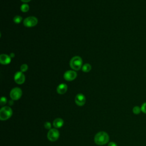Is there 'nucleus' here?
<instances>
[{"instance_id":"1","label":"nucleus","mask_w":146,"mask_h":146,"mask_svg":"<svg viewBox=\"0 0 146 146\" xmlns=\"http://www.w3.org/2000/svg\"><path fill=\"white\" fill-rule=\"evenodd\" d=\"M108 135L104 131L98 132L94 137V142L97 145H102L107 143L109 141Z\"/></svg>"},{"instance_id":"2","label":"nucleus","mask_w":146,"mask_h":146,"mask_svg":"<svg viewBox=\"0 0 146 146\" xmlns=\"http://www.w3.org/2000/svg\"><path fill=\"white\" fill-rule=\"evenodd\" d=\"M83 60L80 56H75L71 58L70 62V66L75 71H78L82 67Z\"/></svg>"},{"instance_id":"3","label":"nucleus","mask_w":146,"mask_h":146,"mask_svg":"<svg viewBox=\"0 0 146 146\" xmlns=\"http://www.w3.org/2000/svg\"><path fill=\"white\" fill-rule=\"evenodd\" d=\"M13 114V111L9 106H4L0 110V119L6 120L9 119Z\"/></svg>"},{"instance_id":"4","label":"nucleus","mask_w":146,"mask_h":146,"mask_svg":"<svg viewBox=\"0 0 146 146\" xmlns=\"http://www.w3.org/2000/svg\"><path fill=\"white\" fill-rule=\"evenodd\" d=\"M23 23L25 26L27 27H32L37 25L38 19L34 16H30L26 18L23 20Z\"/></svg>"},{"instance_id":"5","label":"nucleus","mask_w":146,"mask_h":146,"mask_svg":"<svg viewBox=\"0 0 146 146\" xmlns=\"http://www.w3.org/2000/svg\"><path fill=\"white\" fill-rule=\"evenodd\" d=\"M22 95V91L19 87L13 88L10 92V96L13 100H17L21 98Z\"/></svg>"},{"instance_id":"6","label":"nucleus","mask_w":146,"mask_h":146,"mask_svg":"<svg viewBox=\"0 0 146 146\" xmlns=\"http://www.w3.org/2000/svg\"><path fill=\"white\" fill-rule=\"evenodd\" d=\"M59 132L56 128H52L49 130L47 133V138L50 141H55L58 139Z\"/></svg>"},{"instance_id":"7","label":"nucleus","mask_w":146,"mask_h":146,"mask_svg":"<svg viewBox=\"0 0 146 146\" xmlns=\"http://www.w3.org/2000/svg\"><path fill=\"white\" fill-rule=\"evenodd\" d=\"M77 76V73L73 70H68L66 71L63 75L64 79L67 81L74 80Z\"/></svg>"},{"instance_id":"8","label":"nucleus","mask_w":146,"mask_h":146,"mask_svg":"<svg viewBox=\"0 0 146 146\" xmlns=\"http://www.w3.org/2000/svg\"><path fill=\"white\" fill-rule=\"evenodd\" d=\"M14 79L16 83L18 84H22L25 81V76L22 72L18 71L15 74Z\"/></svg>"},{"instance_id":"9","label":"nucleus","mask_w":146,"mask_h":146,"mask_svg":"<svg viewBox=\"0 0 146 146\" xmlns=\"http://www.w3.org/2000/svg\"><path fill=\"white\" fill-rule=\"evenodd\" d=\"M86 97L82 94H78L76 95L75 98V102L76 105L79 106H83L86 103Z\"/></svg>"},{"instance_id":"10","label":"nucleus","mask_w":146,"mask_h":146,"mask_svg":"<svg viewBox=\"0 0 146 146\" xmlns=\"http://www.w3.org/2000/svg\"><path fill=\"white\" fill-rule=\"evenodd\" d=\"M11 58L10 55L2 54L0 55V63L2 64H8L11 62Z\"/></svg>"},{"instance_id":"11","label":"nucleus","mask_w":146,"mask_h":146,"mask_svg":"<svg viewBox=\"0 0 146 146\" xmlns=\"http://www.w3.org/2000/svg\"><path fill=\"white\" fill-rule=\"evenodd\" d=\"M67 88L68 87L66 84L61 83L56 88V91L59 94L62 95L66 92V91H67Z\"/></svg>"},{"instance_id":"12","label":"nucleus","mask_w":146,"mask_h":146,"mask_svg":"<svg viewBox=\"0 0 146 146\" xmlns=\"http://www.w3.org/2000/svg\"><path fill=\"white\" fill-rule=\"evenodd\" d=\"M53 126L55 128H61L64 124V121L61 118H56L53 121Z\"/></svg>"},{"instance_id":"13","label":"nucleus","mask_w":146,"mask_h":146,"mask_svg":"<svg viewBox=\"0 0 146 146\" xmlns=\"http://www.w3.org/2000/svg\"><path fill=\"white\" fill-rule=\"evenodd\" d=\"M91 68L92 67H91V66L90 64L86 63L84 65H83V66L82 67V70L84 72H88L91 71Z\"/></svg>"},{"instance_id":"14","label":"nucleus","mask_w":146,"mask_h":146,"mask_svg":"<svg viewBox=\"0 0 146 146\" xmlns=\"http://www.w3.org/2000/svg\"><path fill=\"white\" fill-rule=\"evenodd\" d=\"M21 10L23 13H26L29 10V5L27 3H23L21 6Z\"/></svg>"},{"instance_id":"15","label":"nucleus","mask_w":146,"mask_h":146,"mask_svg":"<svg viewBox=\"0 0 146 146\" xmlns=\"http://www.w3.org/2000/svg\"><path fill=\"white\" fill-rule=\"evenodd\" d=\"M132 111H133V113L135 115H138L140 113V112L141 111V108L137 106H135L133 109H132Z\"/></svg>"},{"instance_id":"16","label":"nucleus","mask_w":146,"mask_h":146,"mask_svg":"<svg viewBox=\"0 0 146 146\" xmlns=\"http://www.w3.org/2000/svg\"><path fill=\"white\" fill-rule=\"evenodd\" d=\"M22 21V17L20 15H16L13 18V21L15 23H20Z\"/></svg>"},{"instance_id":"17","label":"nucleus","mask_w":146,"mask_h":146,"mask_svg":"<svg viewBox=\"0 0 146 146\" xmlns=\"http://www.w3.org/2000/svg\"><path fill=\"white\" fill-rule=\"evenodd\" d=\"M20 70H21V71L22 72H26L28 70V65L27 64H22L21 66Z\"/></svg>"},{"instance_id":"18","label":"nucleus","mask_w":146,"mask_h":146,"mask_svg":"<svg viewBox=\"0 0 146 146\" xmlns=\"http://www.w3.org/2000/svg\"><path fill=\"white\" fill-rule=\"evenodd\" d=\"M7 103V99L4 97V96H2L1 98V100H0V104H1V106H3L4 105L6 104V103Z\"/></svg>"},{"instance_id":"19","label":"nucleus","mask_w":146,"mask_h":146,"mask_svg":"<svg viewBox=\"0 0 146 146\" xmlns=\"http://www.w3.org/2000/svg\"><path fill=\"white\" fill-rule=\"evenodd\" d=\"M44 128H46V129H51V123H50V122H48V121H47V122H46V123H44Z\"/></svg>"},{"instance_id":"20","label":"nucleus","mask_w":146,"mask_h":146,"mask_svg":"<svg viewBox=\"0 0 146 146\" xmlns=\"http://www.w3.org/2000/svg\"><path fill=\"white\" fill-rule=\"evenodd\" d=\"M140 108H141V112H143V113L146 114V102L143 103Z\"/></svg>"},{"instance_id":"21","label":"nucleus","mask_w":146,"mask_h":146,"mask_svg":"<svg viewBox=\"0 0 146 146\" xmlns=\"http://www.w3.org/2000/svg\"><path fill=\"white\" fill-rule=\"evenodd\" d=\"M108 146H117V144H116L115 143H114V142H110V143H108Z\"/></svg>"},{"instance_id":"22","label":"nucleus","mask_w":146,"mask_h":146,"mask_svg":"<svg viewBox=\"0 0 146 146\" xmlns=\"http://www.w3.org/2000/svg\"><path fill=\"white\" fill-rule=\"evenodd\" d=\"M10 56L11 58H14L15 54H14L13 52H11V53L10 54Z\"/></svg>"},{"instance_id":"23","label":"nucleus","mask_w":146,"mask_h":146,"mask_svg":"<svg viewBox=\"0 0 146 146\" xmlns=\"http://www.w3.org/2000/svg\"><path fill=\"white\" fill-rule=\"evenodd\" d=\"M22 2H25V3H26L27 2H30L31 0H21Z\"/></svg>"}]
</instances>
